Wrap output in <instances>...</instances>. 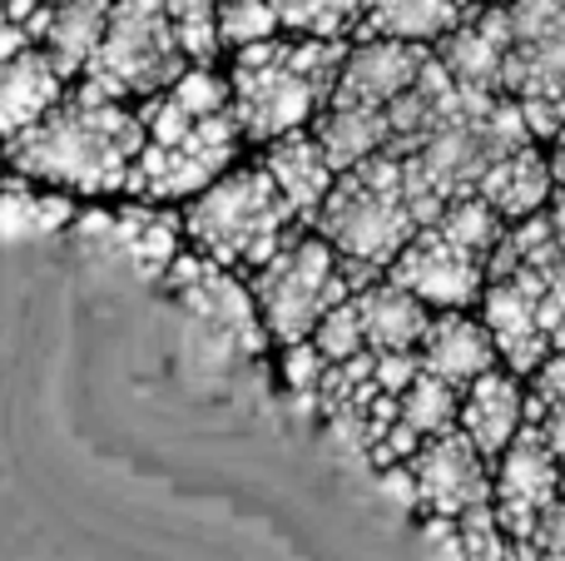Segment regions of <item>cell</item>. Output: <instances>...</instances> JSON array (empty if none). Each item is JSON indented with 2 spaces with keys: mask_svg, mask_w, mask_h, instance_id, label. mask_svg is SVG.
I'll return each mask as SVG.
<instances>
[{
  "mask_svg": "<svg viewBox=\"0 0 565 561\" xmlns=\"http://www.w3.org/2000/svg\"><path fill=\"white\" fill-rule=\"evenodd\" d=\"M139 155H145V119L89 89L85 80H75V89H65V99L30 135L6 145V165L15 174L89 199L125 194Z\"/></svg>",
  "mask_w": 565,
  "mask_h": 561,
  "instance_id": "cell-1",
  "label": "cell"
},
{
  "mask_svg": "<svg viewBox=\"0 0 565 561\" xmlns=\"http://www.w3.org/2000/svg\"><path fill=\"white\" fill-rule=\"evenodd\" d=\"M348 45L342 40H264L238 50L234 60V119L248 139H282L298 135L318 109L332 105Z\"/></svg>",
  "mask_w": 565,
  "mask_h": 561,
  "instance_id": "cell-2",
  "label": "cell"
},
{
  "mask_svg": "<svg viewBox=\"0 0 565 561\" xmlns=\"http://www.w3.org/2000/svg\"><path fill=\"white\" fill-rule=\"evenodd\" d=\"M302 219L288 209L268 169H228L224 179L194 194L184 209V234L194 239V254H204L218 268H264L282 244L298 239Z\"/></svg>",
  "mask_w": 565,
  "mask_h": 561,
  "instance_id": "cell-3",
  "label": "cell"
},
{
  "mask_svg": "<svg viewBox=\"0 0 565 561\" xmlns=\"http://www.w3.org/2000/svg\"><path fill=\"white\" fill-rule=\"evenodd\" d=\"M318 224L342 264L362 268V274H372V268H382V264H397V254L422 229L407 209V194H402L397 155L382 149L367 165L332 179L328 199H322V209H318Z\"/></svg>",
  "mask_w": 565,
  "mask_h": 561,
  "instance_id": "cell-4",
  "label": "cell"
},
{
  "mask_svg": "<svg viewBox=\"0 0 565 561\" xmlns=\"http://www.w3.org/2000/svg\"><path fill=\"white\" fill-rule=\"evenodd\" d=\"M497 248H501V219L471 194L412 234V244L392 264V284L402 294H412L417 304L461 308L477 298L481 274H487Z\"/></svg>",
  "mask_w": 565,
  "mask_h": 561,
  "instance_id": "cell-5",
  "label": "cell"
},
{
  "mask_svg": "<svg viewBox=\"0 0 565 561\" xmlns=\"http://www.w3.org/2000/svg\"><path fill=\"white\" fill-rule=\"evenodd\" d=\"M367 278L372 274L342 264L328 239L298 234L258 268L248 294H254V308L264 318V334H274L278 343H308L312 328L338 304H348L352 294H362Z\"/></svg>",
  "mask_w": 565,
  "mask_h": 561,
  "instance_id": "cell-6",
  "label": "cell"
},
{
  "mask_svg": "<svg viewBox=\"0 0 565 561\" xmlns=\"http://www.w3.org/2000/svg\"><path fill=\"white\" fill-rule=\"evenodd\" d=\"M189 70V55L174 35L164 0H115L105 20L95 60L85 65V85L105 99H154Z\"/></svg>",
  "mask_w": 565,
  "mask_h": 561,
  "instance_id": "cell-7",
  "label": "cell"
},
{
  "mask_svg": "<svg viewBox=\"0 0 565 561\" xmlns=\"http://www.w3.org/2000/svg\"><path fill=\"white\" fill-rule=\"evenodd\" d=\"M164 288L184 308L204 363L238 368L264 353V318L254 308V294L228 268L209 264L204 254H179L164 274Z\"/></svg>",
  "mask_w": 565,
  "mask_h": 561,
  "instance_id": "cell-8",
  "label": "cell"
},
{
  "mask_svg": "<svg viewBox=\"0 0 565 561\" xmlns=\"http://www.w3.org/2000/svg\"><path fill=\"white\" fill-rule=\"evenodd\" d=\"M511 50L501 85L516 95L531 135L565 129V0H511Z\"/></svg>",
  "mask_w": 565,
  "mask_h": 561,
  "instance_id": "cell-9",
  "label": "cell"
},
{
  "mask_svg": "<svg viewBox=\"0 0 565 561\" xmlns=\"http://www.w3.org/2000/svg\"><path fill=\"white\" fill-rule=\"evenodd\" d=\"M238 119L234 109H224V115L214 119H199L189 135L169 139V145H145V155L135 159V169H129V184L125 194L135 199H194L204 194L214 179L228 174V165H234L238 155Z\"/></svg>",
  "mask_w": 565,
  "mask_h": 561,
  "instance_id": "cell-10",
  "label": "cell"
},
{
  "mask_svg": "<svg viewBox=\"0 0 565 561\" xmlns=\"http://www.w3.org/2000/svg\"><path fill=\"white\" fill-rule=\"evenodd\" d=\"M70 239H79L85 254H99L105 264L129 268L135 278L154 284L169 274V264L179 258V224L159 209L129 204V209H89L75 214Z\"/></svg>",
  "mask_w": 565,
  "mask_h": 561,
  "instance_id": "cell-11",
  "label": "cell"
},
{
  "mask_svg": "<svg viewBox=\"0 0 565 561\" xmlns=\"http://www.w3.org/2000/svg\"><path fill=\"white\" fill-rule=\"evenodd\" d=\"M412 502H422L437 522L467 517L477 507H491V477L487 457L461 437V427L427 437L412 453Z\"/></svg>",
  "mask_w": 565,
  "mask_h": 561,
  "instance_id": "cell-12",
  "label": "cell"
},
{
  "mask_svg": "<svg viewBox=\"0 0 565 561\" xmlns=\"http://www.w3.org/2000/svg\"><path fill=\"white\" fill-rule=\"evenodd\" d=\"M561 483L565 467L551 457V447L541 443L531 427H521L516 443L507 447L501 463V483H497V522L511 542H531L541 527V517L561 502Z\"/></svg>",
  "mask_w": 565,
  "mask_h": 561,
  "instance_id": "cell-13",
  "label": "cell"
},
{
  "mask_svg": "<svg viewBox=\"0 0 565 561\" xmlns=\"http://www.w3.org/2000/svg\"><path fill=\"white\" fill-rule=\"evenodd\" d=\"M427 60H431L427 50L402 45V40H362V45H352L348 60H342L332 105H367V109L397 105L422 80Z\"/></svg>",
  "mask_w": 565,
  "mask_h": 561,
  "instance_id": "cell-14",
  "label": "cell"
},
{
  "mask_svg": "<svg viewBox=\"0 0 565 561\" xmlns=\"http://www.w3.org/2000/svg\"><path fill=\"white\" fill-rule=\"evenodd\" d=\"M507 50H511L507 6H497V10H481V15L461 20V25L441 40L437 65L447 70V80L457 89L491 95V89H501V75H507Z\"/></svg>",
  "mask_w": 565,
  "mask_h": 561,
  "instance_id": "cell-15",
  "label": "cell"
},
{
  "mask_svg": "<svg viewBox=\"0 0 565 561\" xmlns=\"http://www.w3.org/2000/svg\"><path fill=\"white\" fill-rule=\"evenodd\" d=\"M65 89L70 80L50 65V55L40 45L6 60L0 65V145H15L20 135H30L65 99Z\"/></svg>",
  "mask_w": 565,
  "mask_h": 561,
  "instance_id": "cell-16",
  "label": "cell"
},
{
  "mask_svg": "<svg viewBox=\"0 0 565 561\" xmlns=\"http://www.w3.org/2000/svg\"><path fill=\"white\" fill-rule=\"evenodd\" d=\"M457 417H461V437L491 463V457H501L511 443H516L521 417H526V398H521V388L511 383L507 373L491 368L487 378H477V383L461 393Z\"/></svg>",
  "mask_w": 565,
  "mask_h": 561,
  "instance_id": "cell-17",
  "label": "cell"
},
{
  "mask_svg": "<svg viewBox=\"0 0 565 561\" xmlns=\"http://www.w3.org/2000/svg\"><path fill=\"white\" fill-rule=\"evenodd\" d=\"M422 373L451 383L457 393H467L477 378H487L497 368V343L481 324L471 318H431L427 338H422Z\"/></svg>",
  "mask_w": 565,
  "mask_h": 561,
  "instance_id": "cell-18",
  "label": "cell"
},
{
  "mask_svg": "<svg viewBox=\"0 0 565 561\" xmlns=\"http://www.w3.org/2000/svg\"><path fill=\"white\" fill-rule=\"evenodd\" d=\"M471 15V0H367L358 35L362 40H402V45H427L447 40Z\"/></svg>",
  "mask_w": 565,
  "mask_h": 561,
  "instance_id": "cell-19",
  "label": "cell"
},
{
  "mask_svg": "<svg viewBox=\"0 0 565 561\" xmlns=\"http://www.w3.org/2000/svg\"><path fill=\"white\" fill-rule=\"evenodd\" d=\"M264 169H268V179L278 184V194L288 199V209L298 219H318L322 199H328L332 179H338V174H332V165H328V155L318 149V139L302 135V129L268 145Z\"/></svg>",
  "mask_w": 565,
  "mask_h": 561,
  "instance_id": "cell-20",
  "label": "cell"
},
{
  "mask_svg": "<svg viewBox=\"0 0 565 561\" xmlns=\"http://www.w3.org/2000/svg\"><path fill=\"white\" fill-rule=\"evenodd\" d=\"M352 308L362 318V338L372 353H417L427 338V304H417L412 294H402L397 284H377L352 294Z\"/></svg>",
  "mask_w": 565,
  "mask_h": 561,
  "instance_id": "cell-21",
  "label": "cell"
},
{
  "mask_svg": "<svg viewBox=\"0 0 565 561\" xmlns=\"http://www.w3.org/2000/svg\"><path fill=\"white\" fill-rule=\"evenodd\" d=\"M318 149L328 155L332 174H348V169L367 165L372 155L392 149V125L387 109H367V105H328L312 129Z\"/></svg>",
  "mask_w": 565,
  "mask_h": 561,
  "instance_id": "cell-22",
  "label": "cell"
},
{
  "mask_svg": "<svg viewBox=\"0 0 565 561\" xmlns=\"http://www.w3.org/2000/svg\"><path fill=\"white\" fill-rule=\"evenodd\" d=\"M551 184H556L551 165L526 145V149H516V155L497 159V165L481 174L477 199L497 219H531V214H541V204L551 199Z\"/></svg>",
  "mask_w": 565,
  "mask_h": 561,
  "instance_id": "cell-23",
  "label": "cell"
},
{
  "mask_svg": "<svg viewBox=\"0 0 565 561\" xmlns=\"http://www.w3.org/2000/svg\"><path fill=\"white\" fill-rule=\"evenodd\" d=\"M105 20H109V0H60V6H50L40 50L65 80L85 75V65L95 60L99 40H105Z\"/></svg>",
  "mask_w": 565,
  "mask_h": 561,
  "instance_id": "cell-24",
  "label": "cell"
},
{
  "mask_svg": "<svg viewBox=\"0 0 565 561\" xmlns=\"http://www.w3.org/2000/svg\"><path fill=\"white\" fill-rule=\"evenodd\" d=\"M278 25L308 40H342L362 25L367 0H274Z\"/></svg>",
  "mask_w": 565,
  "mask_h": 561,
  "instance_id": "cell-25",
  "label": "cell"
},
{
  "mask_svg": "<svg viewBox=\"0 0 565 561\" xmlns=\"http://www.w3.org/2000/svg\"><path fill=\"white\" fill-rule=\"evenodd\" d=\"M457 413H461V393L451 383H441V378H431V373H417V383L397 398V423L412 427L417 437L447 433Z\"/></svg>",
  "mask_w": 565,
  "mask_h": 561,
  "instance_id": "cell-26",
  "label": "cell"
},
{
  "mask_svg": "<svg viewBox=\"0 0 565 561\" xmlns=\"http://www.w3.org/2000/svg\"><path fill=\"white\" fill-rule=\"evenodd\" d=\"M169 20H174V35L184 45L189 65H209L218 55V10L224 0H164Z\"/></svg>",
  "mask_w": 565,
  "mask_h": 561,
  "instance_id": "cell-27",
  "label": "cell"
},
{
  "mask_svg": "<svg viewBox=\"0 0 565 561\" xmlns=\"http://www.w3.org/2000/svg\"><path fill=\"white\" fill-rule=\"evenodd\" d=\"M75 224V204L70 199H30V194H0V234L25 239L50 234V229Z\"/></svg>",
  "mask_w": 565,
  "mask_h": 561,
  "instance_id": "cell-28",
  "label": "cell"
},
{
  "mask_svg": "<svg viewBox=\"0 0 565 561\" xmlns=\"http://www.w3.org/2000/svg\"><path fill=\"white\" fill-rule=\"evenodd\" d=\"M278 10L274 0H224L218 10V45H234V50H248V45H264V40H278Z\"/></svg>",
  "mask_w": 565,
  "mask_h": 561,
  "instance_id": "cell-29",
  "label": "cell"
},
{
  "mask_svg": "<svg viewBox=\"0 0 565 561\" xmlns=\"http://www.w3.org/2000/svg\"><path fill=\"white\" fill-rule=\"evenodd\" d=\"M308 343L318 348V358H322L328 368L352 363V358L367 353V338H362V318H358V308H352V298H348V304H338L318 328H312Z\"/></svg>",
  "mask_w": 565,
  "mask_h": 561,
  "instance_id": "cell-30",
  "label": "cell"
},
{
  "mask_svg": "<svg viewBox=\"0 0 565 561\" xmlns=\"http://www.w3.org/2000/svg\"><path fill=\"white\" fill-rule=\"evenodd\" d=\"M282 378H288V393L298 398L302 407L318 413V388H322V378H328V363L318 358V348L288 343V353H282Z\"/></svg>",
  "mask_w": 565,
  "mask_h": 561,
  "instance_id": "cell-31",
  "label": "cell"
},
{
  "mask_svg": "<svg viewBox=\"0 0 565 561\" xmlns=\"http://www.w3.org/2000/svg\"><path fill=\"white\" fill-rule=\"evenodd\" d=\"M25 50H35V40L25 35V25H0V65L15 55H25Z\"/></svg>",
  "mask_w": 565,
  "mask_h": 561,
  "instance_id": "cell-32",
  "label": "cell"
},
{
  "mask_svg": "<svg viewBox=\"0 0 565 561\" xmlns=\"http://www.w3.org/2000/svg\"><path fill=\"white\" fill-rule=\"evenodd\" d=\"M551 179L565 184V129H561V145H556V159H551Z\"/></svg>",
  "mask_w": 565,
  "mask_h": 561,
  "instance_id": "cell-33",
  "label": "cell"
},
{
  "mask_svg": "<svg viewBox=\"0 0 565 561\" xmlns=\"http://www.w3.org/2000/svg\"><path fill=\"white\" fill-rule=\"evenodd\" d=\"M109 6H115V0H109Z\"/></svg>",
  "mask_w": 565,
  "mask_h": 561,
  "instance_id": "cell-34",
  "label": "cell"
}]
</instances>
